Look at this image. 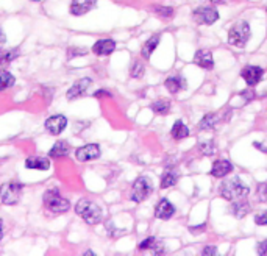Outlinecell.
I'll list each match as a JSON object with an SVG mask.
<instances>
[{"mask_svg": "<svg viewBox=\"0 0 267 256\" xmlns=\"http://www.w3.org/2000/svg\"><path fill=\"white\" fill-rule=\"evenodd\" d=\"M27 169H36V170H49L50 169V161L49 158L42 156H30L25 161Z\"/></svg>", "mask_w": 267, "mask_h": 256, "instance_id": "cell-19", "label": "cell"}, {"mask_svg": "<svg viewBox=\"0 0 267 256\" xmlns=\"http://www.w3.org/2000/svg\"><path fill=\"white\" fill-rule=\"evenodd\" d=\"M75 158L81 161V163L97 159V158H100V147L97 146V144H88V146H83V147L75 150Z\"/></svg>", "mask_w": 267, "mask_h": 256, "instance_id": "cell-9", "label": "cell"}, {"mask_svg": "<svg viewBox=\"0 0 267 256\" xmlns=\"http://www.w3.org/2000/svg\"><path fill=\"white\" fill-rule=\"evenodd\" d=\"M153 192V186L152 181L147 177H139L137 180L133 183V189H132V200L136 203H141L145 199H149V195Z\"/></svg>", "mask_w": 267, "mask_h": 256, "instance_id": "cell-6", "label": "cell"}, {"mask_svg": "<svg viewBox=\"0 0 267 256\" xmlns=\"http://www.w3.org/2000/svg\"><path fill=\"white\" fill-rule=\"evenodd\" d=\"M170 133H172V138L180 141V139H185V138H187V136H189V128L182 121H177L174 124V127H172Z\"/></svg>", "mask_w": 267, "mask_h": 256, "instance_id": "cell-24", "label": "cell"}, {"mask_svg": "<svg viewBox=\"0 0 267 256\" xmlns=\"http://www.w3.org/2000/svg\"><path fill=\"white\" fill-rule=\"evenodd\" d=\"M231 170H233V164L230 163L227 159H219L216 163L213 164V169H211V175L214 178H223L227 177Z\"/></svg>", "mask_w": 267, "mask_h": 256, "instance_id": "cell-16", "label": "cell"}, {"mask_svg": "<svg viewBox=\"0 0 267 256\" xmlns=\"http://www.w3.org/2000/svg\"><path fill=\"white\" fill-rule=\"evenodd\" d=\"M6 42V38H5V35H3V31L0 30V49H2V46Z\"/></svg>", "mask_w": 267, "mask_h": 256, "instance_id": "cell-40", "label": "cell"}, {"mask_svg": "<svg viewBox=\"0 0 267 256\" xmlns=\"http://www.w3.org/2000/svg\"><path fill=\"white\" fill-rule=\"evenodd\" d=\"M258 195H260L261 202H267V183H263L258 187Z\"/></svg>", "mask_w": 267, "mask_h": 256, "instance_id": "cell-33", "label": "cell"}, {"mask_svg": "<svg viewBox=\"0 0 267 256\" xmlns=\"http://www.w3.org/2000/svg\"><path fill=\"white\" fill-rule=\"evenodd\" d=\"M91 83H92L91 78H80L79 81H75L72 84V88L67 91V96H66L67 100H75V99L81 97L83 94L86 92V89L91 86Z\"/></svg>", "mask_w": 267, "mask_h": 256, "instance_id": "cell-11", "label": "cell"}, {"mask_svg": "<svg viewBox=\"0 0 267 256\" xmlns=\"http://www.w3.org/2000/svg\"><path fill=\"white\" fill-rule=\"evenodd\" d=\"M152 109H153V113H157V114H167L170 109V102H167V100L155 102L152 105Z\"/></svg>", "mask_w": 267, "mask_h": 256, "instance_id": "cell-29", "label": "cell"}, {"mask_svg": "<svg viewBox=\"0 0 267 256\" xmlns=\"http://www.w3.org/2000/svg\"><path fill=\"white\" fill-rule=\"evenodd\" d=\"M86 53H88V50H86V49L74 47V49H69V50H67V58L71 59V58H74V56H83V55H86Z\"/></svg>", "mask_w": 267, "mask_h": 256, "instance_id": "cell-32", "label": "cell"}, {"mask_svg": "<svg viewBox=\"0 0 267 256\" xmlns=\"http://www.w3.org/2000/svg\"><path fill=\"white\" fill-rule=\"evenodd\" d=\"M116 49V42L113 39H100L92 46V52L99 56H107L111 55Z\"/></svg>", "mask_w": 267, "mask_h": 256, "instance_id": "cell-15", "label": "cell"}, {"mask_svg": "<svg viewBox=\"0 0 267 256\" xmlns=\"http://www.w3.org/2000/svg\"><path fill=\"white\" fill-rule=\"evenodd\" d=\"M222 2H223V0H211V3H214V5H219Z\"/></svg>", "mask_w": 267, "mask_h": 256, "instance_id": "cell-42", "label": "cell"}, {"mask_svg": "<svg viewBox=\"0 0 267 256\" xmlns=\"http://www.w3.org/2000/svg\"><path fill=\"white\" fill-rule=\"evenodd\" d=\"M158 44H160V35H155V36H152L145 44L142 46V50H141V53H142V56L145 58V59H149L150 56H152V53L155 52V49L158 47Z\"/></svg>", "mask_w": 267, "mask_h": 256, "instance_id": "cell-25", "label": "cell"}, {"mask_svg": "<svg viewBox=\"0 0 267 256\" xmlns=\"http://www.w3.org/2000/svg\"><path fill=\"white\" fill-rule=\"evenodd\" d=\"M97 0H72L71 2V13L74 16H83L89 13L96 6Z\"/></svg>", "mask_w": 267, "mask_h": 256, "instance_id": "cell-13", "label": "cell"}, {"mask_svg": "<svg viewBox=\"0 0 267 256\" xmlns=\"http://www.w3.org/2000/svg\"><path fill=\"white\" fill-rule=\"evenodd\" d=\"M199 150L206 156H213L214 153L217 152V146L214 144V141H203V142H200Z\"/></svg>", "mask_w": 267, "mask_h": 256, "instance_id": "cell-28", "label": "cell"}, {"mask_svg": "<svg viewBox=\"0 0 267 256\" xmlns=\"http://www.w3.org/2000/svg\"><path fill=\"white\" fill-rule=\"evenodd\" d=\"M205 228H206V225H205V224H202V225H199V227H189V231L194 233V234H199V233H202V231H203Z\"/></svg>", "mask_w": 267, "mask_h": 256, "instance_id": "cell-37", "label": "cell"}, {"mask_svg": "<svg viewBox=\"0 0 267 256\" xmlns=\"http://www.w3.org/2000/svg\"><path fill=\"white\" fill-rule=\"evenodd\" d=\"M75 212L86 222V224H89V225L100 224L102 217H103L102 209H100L99 205H96L91 200H86V199H81L79 203H77Z\"/></svg>", "mask_w": 267, "mask_h": 256, "instance_id": "cell-2", "label": "cell"}, {"mask_svg": "<svg viewBox=\"0 0 267 256\" xmlns=\"http://www.w3.org/2000/svg\"><path fill=\"white\" fill-rule=\"evenodd\" d=\"M166 88L169 92L177 94L180 89H186V80L183 77H170V78L166 80Z\"/></svg>", "mask_w": 267, "mask_h": 256, "instance_id": "cell-21", "label": "cell"}, {"mask_svg": "<svg viewBox=\"0 0 267 256\" xmlns=\"http://www.w3.org/2000/svg\"><path fill=\"white\" fill-rule=\"evenodd\" d=\"M130 75L133 77V78H141V77L144 75V66L139 61H134L132 71H130Z\"/></svg>", "mask_w": 267, "mask_h": 256, "instance_id": "cell-31", "label": "cell"}, {"mask_svg": "<svg viewBox=\"0 0 267 256\" xmlns=\"http://www.w3.org/2000/svg\"><path fill=\"white\" fill-rule=\"evenodd\" d=\"M178 178H180V174H178L177 169H174V167L167 169L164 172V175L161 177V187H162V189H167V187L175 186L177 181H178Z\"/></svg>", "mask_w": 267, "mask_h": 256, "instance_id": "cell-20", "label": "cell"}, {"mask_svg": "<svg viewBox=\"0 0 267 256\" xmlns=\"http://www.w3.org/2000/svg\"><path fill=\"white\" fill-rule=\"evenodd\" d=\"M250 38V27L247 22H238L228 33V42L235 47H244Z\"/></svg>", "mask_w": 267, "mask_h": 256, "instance_id": "cell-5", "label": "cell"}, {"mask_svg": "<svg viewBox=\"0 0 267 256\" xmlns=\"http://www.w3.org/2000/svg\"><path fill=\"white\" fill-rule=\"evenodd\" d=\"M194 19L197 24H202V25H211L219 19V13L217 10L214 8H197L194 11Z\"/></svg>", "mask_w": 267, "mask_h": 256, "instance_id": "cell-7", "label": "cell"}, {"mask_svg": "<svg viewBox=\"0 0 267 256\" xmlns=\"http://www.w3.org/2000/svg\"><path fill=\"white\" fill-rule=\"evenodd\" d=\"M66 127H67V119L63 114H55L46 121V130L53 136L61 134L66 130Z\"/></svg>", "mask_w": 267, "mask_h": 256, "instance_id": "cell-8", "label": "cell"}, {"mask_svg": "<svg viewBox=\"0 0 267 256\" xmlns=\"http://www.w3.org/2000/svg\"><path fill=\"white\" fill-rule=\"evenodd\" d=\"M250 205H248L247 202H242V200H235L233 205L230 206V212L233 214L236 219H242L245 217L248 212H250Z\"/></svg>", "mask_w": 267, "mask_h": 256, "instance_id": "cell-18", "label": "cell"}, {"mask_svg": "<svg viewBox=\"0 0 267 256\" xmlns=\"http://www.w3.org/2000/svg\"><path fill=\"white\" fill-rule=\"evenodd\" d=\"M137 249H139V250H150L155 255H162V253H164V245H162L161 241H158V239H155V237L144 239V241L139 245H137Z\"/></svg>", "mask_w": 267, "mask_h": 256, "instance_id": "cell-17", "label": "cell"}, {"mask_svg": "<svg viewBox=\"0 0 267 256\" xmlns=\"http://www.w3.org/2000/svg\"><path fill=\"white\" fill-rule=\"evenodd\" d=\"M175 214V206L167 199H161L160 203L155 208V216L161 220H167Z\"/></svg>", "mask_w": 267, "mask_h": 256, "instance_id": "cell-12", "label": "cell"}, {"mask_svg": "<svg viewBox=\"0 0 267 256\" xmlns=\"http://www.w3.org/2000/svg\"><path fill=\"white\" fill-rule=\"evenodd\" d=\"M240 96H242L245 100H252L253 97H255V92H252V91H242V94H240Z\"/></svg>", "mask_w": 267, "mask_h": 256, "instance_id": "cell-38", "label": "cell"}, {"mask_svg": "<svg viewBox=\"0 0 267 256\" xmlns=\"http://www.w3.org/2000/svg\"><path fill=\"white\" fill-rule=\"evenodd\" d=\"M96 97H100V96H108V97H111V92H108V91H97L96 94H94Z\"/></svg>", "mask_w": 267, "mask_h": 256, "instance_id": "cell-39", "label": "cell"}, {"mask_svg": "<svg viewBox=\"0 0 267 256\" xmlns=\"http://www.w3.org/2000/svg\"><path fill=\"white\" fill-rule=\"evenodd\" d=\"M2 237H3V222L0 220V241H2Z\"/></svg>", "mask_w": 267, "mask_h": 256, "instance_id": "cell-41", "label": "cell"}, {"mask_svg": "<svg viewBox=\"0 0 267 256\" xmlns=\"http://www.w3.org/2000/svg\"><path fill=\"white\" fill-rule=\"evenodd\" d=\"M194 63L202 67V69L211 71L214 67V59H213V53L210 50H197L195 56H194Z\"/></svg>", "mask_w": 267, "mask_h": 256, "instance_id": "cell-14", "label": "cell"}, {"mask_svg": "<svg viewBox=\"0 0 267 256\" xmlns=\"http://www.w3.org/2000/svg\"><path fill=\"white\" fill-rule=\"evenodd\" d=\"M33 2H38V0H33Z\"/></svg>", "mask_w": 267, "mask_h": 256, "instance_id": "cell-43", "label": "cell"}, {"mask_svg": "<svg viewBox=\"0 0 267 256\" xmlns=\"http://www.w3.org/2000/svg\"><path fill=\"white\" fill-rule=\"evenodd\" d=\"M203 255H208V256H213V255H217V247H214V245H208V247H205V249L202 250Z\"/></svg>", "mask_w": 267, "mask_h": 256, "instance_id": "cell-35", "label": "cell"}, {"mask_svg": "<svg viewBox=\"0 0 267 256\" xmlns=\"http://www.w3.org/2000/svg\"><path fill=\"white\" fill-rule=\"evenodd\" d=\"M22 189H24V186L21 181L13 180V181L3 183L2 187H0V199H2V202L5 205H16L21 200Z\"/></svg>", "mask_w": 267, "mask_h": 256, "instance_id": "cell-4", "label": "cell"}, {"mask_svg": "<svg viewBox=\"0 0 267 256\" xmlns=\"http://www.w3.org/2000/svg\"><path fill=\"white\" fill-rule=\"evenodd\" d=\"M248 187L240 181L239 177L231 178V180L223 181L220 186V194L223 199H227L230 202H235V200H242L248 195Z\"/></svg>", "mask_w": 267, "mask_h": 256, "instance_id": "cell-1", "label": "cell"}, {"mask_svg": "<svg viewBox=\"0 0 267 256\" xmlns=\"http://www.w3.org/2000/svg\"><path fill=\"white\" fill-rule=\"evenodd\" d=\"M14 81H16V78H14L13 74H10L8 71L0 72V91H5L8 88H11Z\"/></svg>", "mask_w": 267, "mask_h": 256, "instance_id": "cell-27", "label": "cell"}, {"mask_svg": "<svg viewBox=\"0 0 267 256\" xmlns=\"http://www.w3.org/2000/svg\"><path fill=\"white\" fill-rule=\"evenodd\" d=\"M258 255H267V241H263L258 244Z\"/></svg>", "mask_w": 267, "mask_h": 256, "instance_id": "cell-36", "label": "cell"}, {"mask_svg": "<svg viewBox=\"0 0 267 256\" xmlns=\"http://www.w3.org/2000/svg\"><path fill=\"white\" fill-rule=\"evenodd\" d=\"M255 222L258 225H267V211H264L263 214H258L255 217Z\"/></svg>", "mask_w": 267, "mask_h": 256, "instance_id": "cell-34", "label": "cell"}, {"mask_svg": "<svg viewBox=\"0 0 267 256\" xmlns=\"http://www.w3.org/2000/svg\"><path fill=\"white\" fill-rule=\"evenodd\" d=\"M42 200H44L46 208L52 212H55V214H63V212L71 209V203H69V200L64 199L56 189L46 191Z\"/></svg>", "mask_w": 267, "mask_h": 256, "instance_id": "cell-3", "label": "cell"}, {"mask_svg": "<svg viewBox=\"0 0 267 256\" xmlns=\"http://www.w3.org/2000/svg\"><path fill=\"white\" fill-rule=\"evenodd\" d=\"M19 49H10V50H0V67H6L11 64L14 59L19 56Z\"/></svg>", "mask_w": 267, "mask_h": 256, "instance_id": "cell-23", "label": "cell"}, {"mask_svg": "<svg viewBox=\"0 0 267 256\" xmlns=\"http://www.w3.org/2000/svg\"><path fill=\"white\" fill-rule=\"evenodd\" d=\"M216 124H217V114L210 113V114L203 116L199 127H200V130H203V131H213L214 128H216Z\"/></svg>", "mask_w": 267, "mask_h": 256, "instance_id": "cell-26", "label": "cell"}, {"mask_svg": "<svg viewBox=\"0 0 267 256\" xmlns=\"http://www.w3.org/2000/svg\"><path fill=\"white\" fill-rule=\"evenodd\" d=\"M69 152H71V147H69V144L66 141H58V142H55V146L50 149L49 156H52V158L67 156Z\"/></svg>", "mask_w": 267, "mask_h": 256, "instance_id": "cell-22", "label": "cell"}, {"mask_svg": "<svg viewBox=\"0 0 267 256\" xmlns=\"http://www.w3.org/2000/svg\"><path fill=\"white\" fill-rule=\"evenodd\" d=\"M240 75H242V78L245 80V83L248 84V86H255V84H258L261 81L264 71L258 66H245L242 69V72H240Z\"/></svg>", "mask_w": 267, "mask_h": 256, "instance_id": "cell-10", "label": "cell"}, {"mask_svg": "<svg viewBox=\"0 0 267 256\" xmlns=\"http://www.w3.org/2000/svg\"><path fill=\"white\" fill-rule=\"evenodd\" d=\"M153 11L157 13L160 18L162 19H169L174 16V8H170V6H153Z\"/></svg>", "mask_w": 267, "mask_h": 256, "instance_id": "cell-30", "label": "cell"}]
</instances>
